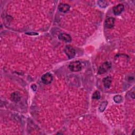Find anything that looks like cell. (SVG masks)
<instances>
[{"instance_id": "6da1fadb", "label": "cell", "mask_w": 135, "mask_h": 135, "mask_svg": "<svg viewBox=\"0 0 135 135\" xmlns=\"http://www.w3.org/2000/svg\"><path fill=\"white\" fill-rule=\"evenodd\" d=\"M69 68L72 72H78L81 70L82 66L79 61H74L70 64Z\"/></svg>"}, {"instance_id": "7a4b0ae2", "label": "cell", "mask_w": 135, "mask_h": 135, "mask_svg": "<svg viewBox=\"0 0 135 135\" xmlns=\"http://www.w3.org/2000/svg\"><path fill=\"white\" fill-rule=\"evenodd\" d=\"M65 52L70 59L73 58L75 55V50L70 46H67L65 48Z\"/></svg>"}, {"instance_id": "3957f363", "label": "cell", "mask_w": 135, "mask_h": 135, "mask_svg": "<svg viewBox=\"0 0 135 135\" xmlns=\"http://www.w3.org/2000/svg\"><path fill=\"white\" fill-rule=\"evenodd\" d=\"M111 67V64L109 62H106L104 63L98 69V73L100 74H104L108 71Z\"/></svg>"}, {"instance_id": "277c9868", "label": "cell", "mask_w": 135, "mask_h": 135, "mask_svg": "<svg viewBox=\"0 0 135 135\" xmlns=\"http://www.w3.org/2000/svg\"><path fill=\"white\" fill-rule=\"evenodd\" d=\"M41 80L43 83L46 85L50 84L53 80L52 75L50 73H47L42 75Z\"/></svg>"}, {"instance_id": "5b68a950", "label": "cell", "mask_w": 135, "mask_h": 135, "mask_svg": "<svg viewBox=\"0 0 135 135\" xmlns=\"http://www.w3.org/2000/svg\"><path fill=\"white\" fill-rule=\"evenodd\" d=\"M58 37L60 40L65 41L66 42H70L72 40L70 35L66 33H61L59 35Z\"/></svg>"}, {"instance_id": "8992f818", "label": "cell", "mask_w": 135, "mask_h": 135, "mask_svg": "<svg viewBox=\"0 0 135 135\" xmlns=\"http://www.w3.org/2000/svg\"><path fill=\"white\" fill-rule=\"evenodd\" d=\"M124 5H123L121 4H118L113 8V13L115 15H118L120 14L124 11Z\"/></svg>"}, {"instance_id": "52a82bcc", "label": "cell", "mask_w": 135, "mask_h": 135, "mask_svg": "<svg viewBox=\"0 0 135 135\" xmlns=\"http://www.w3.org/2000/svg\"><path fill=\"white\" fill-rule=\"evenodd\" d=\"M114 24V18L113 17H109L106 19L105 22L106 27L108 29H111L113 27Z\"/></svg>"}, {"instance_id": "ba28073f", "label": "cell", "mask_w": 135, "mask_h": 135, "mask_svg": "<svg viewBox=\"0 0 135 135\" xmlns=\"http://www.w3.org/2000/svg\"><path fill=\"white\" fill-rule=\"evenodd\" d=\"M70 6L68 4H60L58 7L59 10L60 12L66 13L70 9Z\"/></svg>"}, {"instance_id": "9c48e42d", "label": "cell", "mask_w": 135, "mask_h": 135, "mask_svg": "<svg viewBox=\"0 0 135 135\" xmlns=\"http://www.w3.org/2000/svg\"><path fill=\"white\" fill-rule=\"evenodd\" d=\"M111 78L110 76H108L106 77L103 79V83L105 86V87L107 88H109L111 84Z\"/></svg>"}, {"instance_id": "30bf717a", "label": "cell", "mask_w": 135, "mask_h": 135, "mask_svg": "<svg viewBox=\"0 0 135 135\" xmlns=\"http://www.w3.org/2000/svg\"><path fill=\"white\" fill-rule=\"evenodd\" d=\"M11 99L15 102H18L20 101L21 99V95L20 93L17 92H15L12 93Z\"/></svg>"}, {"instance_id": "8fae6325", "label": "cell", "mask_w": 135, "mask_h": 135, "mask_svg": "<svg viewBox=\"0 0 135 135\" xmlns=\"http://www.w3.org/2000/svg\"><path fill=\"white\" fill-rule=\"evenodd\" d=\"M107 105H108V102L107 101H104L103 102H102L99 108V110L100 112H103L105 110Z\"/></svg>"}, {"instance_id": "7c38bea8", "label": "cell", "mask_w": 135, "mask_h": 135, "mask_svg": "<svg viewBox=\"0 0 135 135\" xmlns=\"http://www.w3.org/2000/svg\"><path fill=\"white\" fill-rule=\"evenodd\" d=\"M101 97V95L99 91H96L94 92V93L92 95V98L94 99H97L98 100L99 99H100Z\"/></svg>"}, {"instance_id": "4fadbf2b", "label": "cell", "mask_w": 135, "mask_h": 135, "mask_svg": "<svg viewBox=\"0 0 135 135\" xmlns=\"http://www.w3.org/2000/svg\"><path fill=\"white\" fill-rule=\"evenodd\" d=\"M113 100L116 103H120L123 101V98L121 95H117L113 98Z\"/></svg>"}, {"instance_id": "5bb4252c", "label": "cell", "mask_w": 135, "mask_h": 135, "mask_svg": "<svg viewBox=\"0 0 135 135\" xmlns=\"http://www.w3.org/2000/svg\"><path fill=\"white\" fill-rule=\"evenodd\" d=\"M98 3L100 7H101V8H102V5H104L105 7H106L107 6V5H106V4H107V2H106V1H98Z\"/></svg>"}]
</instances>
